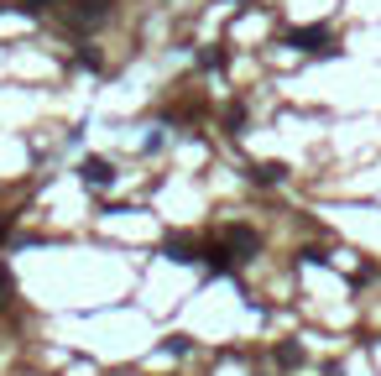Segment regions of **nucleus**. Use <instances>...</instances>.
<instances>
[{"instance_id": "f257e3e1", "label": "nucleus", "mask_w": 381, "mask_h": 376, "mask_svg": "<svg viewBox=\"0 0 381 376\" xmlns=\"http://www.w3.org/2000/svg\"><path fill=\"white\" fill-rule=\"evenodd\" d=\"M287 47L308 52V58H324V52H334V37L324 32V26H293V32H282Z\"/></svg>"}, {"instance_id": "f03ea898", "label": "nucleus", "mask_w": 381, "mask_h": 376, "mask_svg": "<svg viewBox=\"0 0 381 376\" xmlns=\"http://www.w3.org/2000/svg\"><path fill=\"white\" fill-rule=\"evenodd\" d=\"M78 178H84L89 188H110L115 183V168L104 163V157H84V163H78Z\"/></svg>"}, {"instance_id": "7ed1b4c3", "label": "nucleus", "mask_w": 381, "mask_h": 376, "mask_svg": "<svg viewBox=\"0 0 381 376\" xmlns=\"http://www.w3.org/2000/svg\"><path fill=\"white\" fill-rule=\"evenodd\" d=\"M225 246L235 251V257H246V251H256V230H246V225H230V230H225Z\"/></svg>"}, {"instance_id": "20e7f679", "label": "nucleus", "mask_w": 381, "mask_h": 376, "mask_svg": "<svg viewBox=\"0 0 381 376\" xmlns=\"http://www.w3.org/2000/svg\"><path fill=\"white\" fill-rule=\"evenodd\" d=\"M282 178H287L282 163H261V168H251V183H261V188H272V183H282Z\"/></svg>"}, {"instance_id": "39448f33", "label": "nucleus", "mask_w": 381, "mask_h": 376, "mask_svg": "<svg viewBox=\"0 0 381 376\" xmlns=\"http://www.w3.org/2000/svg\"><path fill=\"white\" fill-rule=\"evenodd\" d=\"M277 366H287V371L303 366V345H298V340H282V345H277Z\"/></svg>"}, {"instance_id": "423d86ee", "label": "nucleus", "mask_w": 381, "mask_h": 376, "mask_svg": "<svg viewBox=\"0 0 381 376\" xmlns=\"http://www.w3.org/2000/svg\"><path fill=\"white\" fill-rule=\"evenodd\" d=\"M199 69H209V74H219V69H225V52H219V47H209V52H199Z\"/></svg>"}, {"instance_id": "0eeeda50", "label": "nucleus", "mask_w": 381, "mask_h": 376, "mask_svg": "<svg viewBox=\"0 0 381 376\" xmlns=\"http://www.w3.org/2000/svg\"><path fill=\"white\" fill-rule=\"evenodd\" d=\"M11 220H16V214H0V246H6V235H11Z\"/></svg>"}]
</instances>
